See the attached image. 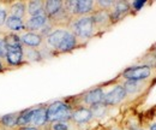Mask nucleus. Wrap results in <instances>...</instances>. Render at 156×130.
I'll list each match as a JSON object with an SVG mask.
<instances>
[{
	"instance_id": "f257e3e1",
	"label": "nucleus",
	"mask_w": 156,
	"mask_h": 130,
	"mask_svg": "<svg viewBox=\"0 0 156 130\" xmlns=\"http://www.w3.org/2000/svg\"><path fill=\"white\" fill-rule=\"evenodd\" d=\"M47 113V123L53 122H69L72 117V107L64 102V101H55L46 107Z\"/></svg>"
},
{
	"instance_id": "f03ea898",
	"label": "nucleus",
	"mask_w": 156,
	"mask_h": 130,
	"mask_svg": "<svg viewBox=\"0 0 156 130\" xmlns=\"http://www.w3.org/2000/svg\"><path fill=\"white\" fill-rule=\"evenodd\" d=\"M71 33L75 34V36L80 40H88L94 35L95 33V25L91 15L90 16H82L75 19L71 23Z\"/></svg>"
},
{
	"instance_id": "7ed1b4c3",
	"label": "nucleus",
	"mask_w": 156,
	"mask_h": 130,
	"mask_svg": "<svg viewBox=\"0 0 156 130\" xmlns=\"http://www.w3.org/2000/svg\"><path fill=\"white\" fill-rule=\"evenodd\" d=\"M27 118H28V127H36L42 128L47 124V113L46 107H36V109H28Z\"/></svg>"
},
{
	"instance_id": "20e7f679",
	"label": "nucleus",
	"mask_w": 156,
	"mask_h": 130,
	"mask_svg": "<svg viewBox=\"0 0 156 130\" xmlns=\"http://www.w3.org/2000/svg\"><path fill=\"white\" fill-rule=\"evenodd\" d=\"M150 66L142 65V66H133L129 68L122 72V77L126 78V81H143L150 76Z\"/></svg>"
},
{
	"instance_id": "39448f33",
	"label": "nucleus",
	"mask_w": 156,
	"mask_h": 130,
	"mask_svg": "<svg viewBox=\"0 0 156 130\" xmlns=\"http://www.w3.org/2000/svg\"><path fill=\"white\" fill-rule=\"evenodd\" d=\"M126 95L127 94H126L122 86H115L113 89H111L108 93H106L103 95L102 104L106 105L107 107L108 106H115L126 98Z\"/></svg>"
},
{
	"instance_id": "423d86ee",
	"label": "nucleus",
	"mask_w": 156,
	"mask_h": 130,
	"mask_svg": "<svg viewBox=\"0 0 156 130\" xmlns=\"http://www.w3.org/2000/svg\"><path fill=\"white\" fill-rule=\"evenodd\" d=\"M4 61H5L6 66H7V69L18 68L20 65H24V61H23V46L9 48L6 58H5Z\"/></svg>"
},
{
	"instance_id": "0eeeda50",
	"label": "nucleus",
	"mask_w": 156,
	"mask_h": 130,
	"mask_svg": "<svg viewBox=\"0 0 156 130\" xmlns=\"http://www.w3.org/2000/svg\"><path fill=\"white\" fill-rule=\"evenodd\" d=\"M66 33H67V30H66V29L59 28V29L53 30V32H52L48 36L46 37V39H43V40H44V42H46L47 50L55 52V51H57V48L59 47V45L61 43V41H62L64 36L66 35Z\"/></svg>"
},
{
	"instance_id": "6e6552de",
	"label": "nucleus",
	"mask_w": 156,
	"mask_h": 130,
	"mask_svg": "<svg viewBox=\"0 0 156 130\" xmlns=\"http://www.w3.org/2000/svg\"><path fill=\"white\" fill-rule=\"evenodd\" d=\"M130 12V4L126 1H117L114 2L112 11H109V18L112 23L119 22L122 17H125Z\"/></svg>"
},
{
	"instance_id": "1a4fd4ad",
	"label": "nucleus",
	"mask_w": 156,
	"mask_h": 130,
	"mask_svg": "<svg viewBox=\"0 0 156 130\" xmlns=\"http://www.w3.org/2000/svg\"><path fill=\"white\" fill-rule=\"evenodd\" d=\"M20 39L22 46L31 47V48H39L43 42V37L37 33H31V32H25L23 34H20Z\"/></svg>"
},
{
	"instance_id": "9d476101",
	"label": "nucleus",
	"mask_w": 156,
	"mask_h": 130,
	"mask_svg": "<svg viewBox=\"0 0 156 130\" xmlns=\"http://www.w3.org/2000/svg\"><path fill=\"white\" fill-rule=\"evenodd\" d=\"M78 46V39L75 36L73 33H71L70 30H67L66 35L64 36L61 43L59 45V47L57 48L55 53H66V52H71L73 51Z\"/></svg>"
},
{
	"instance_id": "9b49d317",
	"label": "nucleus",
	"mask_w": 156,
	"mask_h": 130,
	"mask_svg": "<svg viewBox=\"0 0 156 130\" xmlns=\"http://www.w3.org/2000/svg\"><path fill=\"white\" fill-rule=\"evenodd\" d=\"M25 23V29L27 32L36 33L39 32L42 27H44L48 23V17L46 15H40V16H34V17H28L24 20Z\"/></svg>"
},
{
	"instance_id": "f8f14e48",
	"label": "nucleus",
	"mask_w": 156,
	"mask_h": 130,
	"mask_svg": "<svg viewBox=\"0 0 156 130\" xmlns=\"http://www.w3.org/2000/svg\"><path fill=\"white\" fill-rule=\"evenodd\" d=\"M5 28L7 29V32H11V33H15L18 35L27 32L24 20L17 18V17H13V16H10V15L5 22Z\"/></svg>"
},
{
	"instance_id": "ddd939ff",
	"label": "nucleus",
	"mask_w": 156,
	"mask_h": 130,
	"mask_svg": "<svg viewBox=\"0 0 156 130\" xmlns=\"http://www.w3.org/2000/svg\"><path fill=\"white\" fill-rule=\"evenodd\" d=\"M103 89L102 88H94L89 92L83 95V102L89 105V106H93V105H96V104H100L102 102V99H103Z\"/></svg>"
},
{
	"instance_id": "4468645a",
	"label": "nucleus",
	"mask_w": 156,
	"mask_h": 130,
	"mask_svg": "<svg viewBox=\"0 0 156 130\" xmlns=\"http://www.w3.org/2000/svg\"><path fill=\"white\" fill-rule=\"evenodd\" d=\"M93 113L90 111V109L87 107H79L77 110L72 111V117L71 121H73L77 124H85L88 122H90L93 119Z\"/></svg>"
},
{
	"instance_id": "2eb2a0df",
	"label": "nucleus",
	"mask_w": 156,
	"mask_h": 130,
	"mask_svg": "<svg viewBox=\"0 0 156 130\" xmlns=\"http://www.w3.org/2000/svg\"><path fill=\"white\" fill-rule=\"evenodd\" d=\"M9 15L25 20L27 19V2L25 1H16V2L11 1L10 7H9Z\"/></svg>"
},
{
	"instance_id": "dca6fc26",
	"label": "nucleus",
	"mask_w": 156,
	"mask_h": 130,
	"mask_svg": "<svg viewBox=\"0 0 156 130\" xmlns=\"http://www.w3.org/2000/svg\"><path fill=\"white\" fill-rule=\"evenodd\" d=\"M42 53L37 48H31V47H24L23 46V61L24 64H30V63H39L42 61Z\"/></svg>"
},
{
	"instance_id": "f3484780",
	"label": "nucleus",
	"mask_w": 156,
	"mask_h": 130,
	"mask_svg": "<svg viewBox=\"0 0 156 130\" xmlns=\"http://www.w3.org/2000/svg\"><path fill=\"white\" fill-rule=\"evenodd\" d=\"M94 6H95V2L91 0H77L75 16H79V17L87 16L94 10Z\"/></svg>"
},
{
	"instance_id": "a211bd4d",
	"label": "nucleus",
	"mask_w": 156,
	"mask_h": 130,
	"mask_svg": "<svg viewBox=\"0 0 156 130\" xmlns=\"http://www.w3.org/2000/svg\"><path fill=\"white\" fill-rule=\"evenodd\" d=\"M40 15H46L44 13V2L43 1H28L27 2V16L34 17Z\"/></svg>"
},
{
	"instance_id": "6ab92c4d",
	"label": "nucleus",
	"mask_w": 156,
	"mask_h": 130,
	"mask_svg": "<svg viewBox=\"0 0 156 130\" xmlns=\"http://www.w3.org/2000/svg\"><path fill=\"white\" fill-rule=\"evenodd\" d=\"M64 7V2L59 0H48L44 2V13L48 18L57 15L59 11Z\"/></svg>"
},
{
	"instance_id": "aec40b11",
	"label": "nucleus",
	"mask_w": 156,
	"mask_h": 130,
	"mask_svg": "<svg viewBox=\"0 0 156 130\" xmlns=\"http://www.w3.org/2000/svg\"><path fill=\"white\" fill-rule=\"evenodd\" d=\"M91 17H93V20H94L95 29H96V28H100V27H105L106 24L111 23L109 12H108V11H105V10L96 11L95 13L91 15Z\"/></svg>"
},
{
	"instance_id": "412c9836",
	"label": "nucleus",
	"mask_w": 156,
	"mask_h": 130,
	"mask_svg": "<svg viewBox=\"0 0 156 130\" xmlns=\"http://www.w3.org/2000/svg\"><path fill=\"white\" fill-rule=\"evenodd\" d=\"M18 114H20V112L5 114V116L0 117V123H1L7 130H16V128H17Z\"/></svg>"
},
{
	"instance_id": "4be33fe9",
	"label": "nucleus",
	"mask_w": 156,
	"mask_h": 130,
	"mask_svg": "<svg viewBox=\"0 0 156 130\" xmlns=\"http://www.w3.org/2000/svg\"><path fill=\"white\" fill-rule=\"evenodd\" d=\"M4 40H5L6 45H7V48L22 46L18 34H15V33H11V32H6V33L4 32Z\"/></svg>"
},
{
	"instance_id": "5701e85b",
	"label": "nucleus",
	"mask_w": 156,
	"mask_h": 130,
	"mask_svg": "<svg viewBox=\"0 0 156 130\" xmlns=\"http://www.w3.org/2000/svg\"><path fill=\"white\" fill-rule=\"evenodd\" d=\"M11 1H0V29L5 27V22L9 17V7Z\"/></svg>"
},
{
	"instance_id": "b1692460",
	"label": "nucleus",
	"mask_w": 156,
	"mask_h": 130,
	"mask_svg": "<svg viewBox=\"0 0 156 130\" xmlns=\"http://www.w3.org/2000/svg\"><path fill=\"white\" fill-rule=\"evenodd\" d=\"M90 111L93 113V117H95V118H102L107 113V106L103 105L102 102H100V104L90 106Z\"/></svg>"
},
{
	"instance_id": "393cba45",
	"label": "nucleus",
	"mask_w": 156,
	"mask_h": 130,
	"mask_svg": "<svg viewBox=\"0 0 156 130\" xmlns=\"http://www.w3.org/2000/svg\"><path fill=\"white\" fill-rule=\"evenodd\" d=\"M122 87H124L126 94H133L139 91L140 81H126Z\"/></svg>"
},
{
	"instance_id": "a878e982",
	"label": "nucleus",
	"mask_w": 156,
	"mask_h": 130,
	"mask_svg": "<svg viewBox=\"0 0 156 130\" xmlns=\"http://www.w3.org/2000/svg\"><path fill=\"white\" fill-rule=\"evenodd\" d=\"M7 51H9V48H7V45L4 40V32L0 30V60H5Z\"/></svg>"
},
{
	"instance_id": "bb28decb",
	"label": "nucleus",
	"mask_w": 156,
	"mask_h": 130,
	"mask_svg": "<svg viewBox=\"0 0 156 130\" xmlns=\"http://www.w3.org/2000/svg\"><path fill=\"white\" fill-rule=\"evenodd\" d=\"M49 124V130H70V125L67 122H53Z\"/></svg>"
},
{
	"instance_id": "cd10ccee",
	"label": "nucleus",
	"mask_w": 156,
	"mask_h": 130,
	"mask_svg": "<svg viewBox=\"0 0 156 130\" xmlns=\"http://www.w3.org/2000/svg\"><path fill=\"white\" fill-rule=\"evenodd\" d=\"M96 5L100 7V10L107 11V10H111V9L113 7L114 1H111V0H101V1H98V2H96Z\"/></svg>"
},
{
	"instance_id": "c85d7f7f",
	"label": "nucleus",
	"mask_w": 156,
	"mask_h": 130,
	"mask_svg": "<svg viewBox=\"0 0 156 130\" xmlns=\"http://www.w3.org/2000/svg\"><path fill=\"white\" fill-rule=\"evenodd\" d=\"M144 4H145L144 0H137V1H133V2H132V7H133L136 11H139V10L144 6Z\"/></svg>"
},
{
	"instance_id": "c756f323",
	"label": "nucleus",
	"mask_w": 156,
	"mask_h": 130,
	"mask_svg": "<svg viewBox=\"0 0 156 130\" xmlns=\"http://www.w3.org/2000/svg\"><path fill=\"white\" fill-rule=\"evenodd\" d=\"M5 70H7V68H6V65L4 64V61L0 60V72H4Z\"/></svg>"
},
{
	"instance_id": "7c9ffc66",
	"label": "nucleus",
	"mask_w": 156,
	"mask_h": 130,
	"mask_svg": "<svg viewBox=\"0 0 156 130\" xmlns=\"http://www.w3.org/2000/svg\"><path fill=\"white\" fill-rule=\"evenodd\" d=\"M150 130H156V123H153L150 125Z\"/></svg>"
},
{
	"instance_id": "2f4dec72",
	"label": "nucleus",
	"mask_w": 156,
	"mask_h": 130,
	"mask_svg": "<svg viewBox=\"0 0 156 130\" xmlns=\"http://www.w3.org/2000/svg\"><path fill=\"white\" fill-rule=\"evenodd\" d=\"M111 130H120V129H118V128H115V127H114V128H112Z\"/></svg>"
},
{
	"instance_id": "473e14b6",
	"label": "nucleus",
	"mask_w": 156,
	"mask_h": 130,
	"mask_svg": "<svg viewBox=\"0 0 156 130\" xmlns=\"http://www.w3.org/2000/svg\"><path fill=\"white\" fill-rule=\"evenodd\" d=\"M155 52H156V48H155Z\"/></svg>"
}]
</instances>
